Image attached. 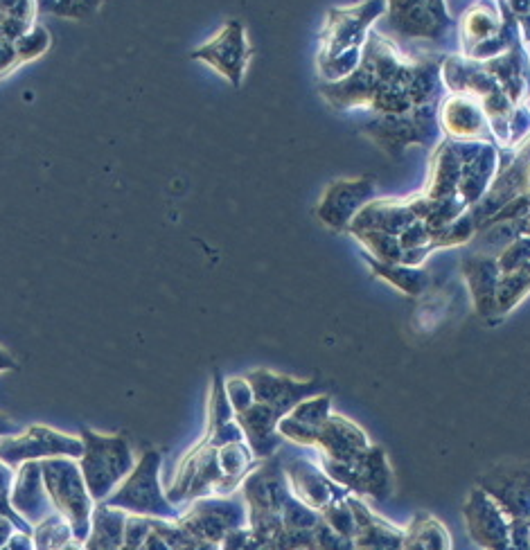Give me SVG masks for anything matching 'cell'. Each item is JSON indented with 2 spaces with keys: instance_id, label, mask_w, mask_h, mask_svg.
<instances>
[{
  "instance_id": "obj_1",
  "label": "cell",
  "mask_w": 530,
  "mask_h": 550,
  "mask_svg": "<svg viewBox=\"0 0 530 550\" xmlns=\"http://www.w3.org/2000/svg\"><path fill=\"white\" fill-rule=\"evenodd\" d=\"M384 3H366L348 10H334L328 16L321 37V55H318V70L325 82H341L352 75L359 66V48L364 46L368 25L384 10Z\"/></svg>"
},
{
  "instance_id": "obj_2",
  "label": "cell",
  "mask_w": 530,
  "mask_h": 550,
  "mask_svg": "<svg viewBox=\"0 0 530 550\" xmlns=\"http://www.w3.org/2000/svg\"><path fill=\"white\" fill-rule=\"evenodd\" d=\"M463 512L472 539L485 550H530L528 521L512 519L481 487H474Z\"/></svg>"
},
{
  "instance_id": "obj_3",
  "label": "cell",
  "mask_w": 530,
  "mask_h": 550,
  "mask_svg": "<svg viewBox=\"0 0 530 550\" xmlns=\"http://www.w3.org/2000/svg\"><path fill=\"white\" fill-rule=\"evenodd\" d=\"M82 476L91 499H106L109 492L134 467L129 442L120 436H97L93 431L82 433Z\"/></svg>"
},
{
  "instance_id": "obj_4",
  "label": "cell",
  "mask_w": 530,
  "mask_h": 550,
  "mask_svg": "<svg viewBox=\"0 0 530 550\" xmlns=\"http://www.w3.org/2000/svg\"><path fill=\"white\" fill-rule=\"evenodd\" d=\"M325 472L330 474L334 483H339L357 494L373 496L377 501H386L393 492V472L386 463L384 451L379 447H370L357 463H332L323 460Z\"/></svg>"
},
{
  "instance_id": "obj_5",
  "label": "cell",
  "mask_w": 530,
  "mask_h": 550,
  "mask_svg": "<svg viewBox=\"0 0 530 550\" xmlns=\"http://www.w3.org/2000/svg\"><path fill=\"white\" fill-rule=\"evenodd\" d=\"M436 131V118L431 106H415V109L400 115H382L370 122L366 133L384 149L388 156H400L409 143H429Z\"/></svg>"
},
{
  "instance_id": "obj_6",
  "label": "cell",
  "mask_w": 530,
  "mask_h": 550,
  "mask_svg": "<svg viewBox=\"0 0 530 550\" xmlns=\"http://www.w3.org/2000/svg\"><path fill=\"white\" fill-rule=\"evenodd\" d=\"M158 467H161V456L156 451H147L134 474L129 476V481L106 503L154 514V517H174L172 505L167 503L161 494V485H158Z\"/></svg>"
},
{
  "instance_id": "obj_7",
  "label": "cell",
  "mask_w": 530,
  "mask_h": 550,
  "mask_svg": "<svg viewBox=\"0 0 530 550\" xmlns=\"http://www.w3.org/2000/svg\"><path fill=\"white\" fill-rule=\"evenodd\" d=\"M479 487L512 519L530 521V463L494 465L479 476Z\"/></svg>"
},
{
  "instance_id": "obj_8",
  "label": "cell",
  "mask_w": 530,
  "mask_h": 550,
  "mask_svg": "<svg viewBox=\"0 0 530 550\" xmlns=\"http://www.w3.org/2000/svg\"><path fill=\"white\" fill-rule=\"evenodd\" d=\"M375 199L373 176L359 179H341L328 185L321 203H318V219L332 230H348L352 219Z\"/></svg>"
},
{
  "instance_id": "obj_9",
  "label": "cell",
  "mask_w": 530,
  "mask_h": 550,
  "mask_svg": "<svg viewBox=\"0 0 530 550\" xmlns=\"http://www.w3.org/2000/svg\"><path fill=\"white\" fill-rule=\"evenodd\" d=\"M190 57L206 61L208 66L219 70L233 86H240L244 79V70L251 59L246 28L240 21H228L215 39L208 41L199 50H194Z\"/></svg>"
},
{
  "instance_id": "obj_10",
  "label": "cell",
  "mask_w": 530,
  "mask_h": 550,
  "mask_svg": "<svg viewBox=\"0 0 530 550\" xmlns=\"http://www.w3.org/2000/svg\"><path fill=\"white\" fill-rule=\"evenodd\" d=\"M82 454V440L43 427H30L21 438L0 440V460L7 465H21L37 458H82Z\"/></svg>"
},
{
  "instance_id": "obj_11",
  "label": "cell",
  "mask_w": 530,
  "mask_h": 550,
  "mask_svg": "<svg viewBox=\"0 0 530 550\" xmlns=\"http://www.w3.org/2000/svg\"><path fill=\"white\" fill-rule=\"evenodd\" d=\"M41 472L50 496L66 512V517L73 519V523H84L88 517V505H91V494H88L84 476L79 474L73 460H46L41 465Z\"/></svg>"
},
{
  "instance_id": "obj_12",
  "label": "cell",
  "mask_w": 530,
  "mask_h": 550,
  "mask_svg": "<svg viewBox=\"0 0 530 550\" xmlns=\"http://www.w3.org/2000/svg\"><path fill=\"white\" fill-rule=\"evenodd\" d=\"M244 379L251 384L255 404L271 408L280 420L318 390V381H294L291 377L273 375L269 370H255Z\"/></svg>"
},
{
  "instance_id": "obj_13",
  "label": "cell",
  "mask_w": 530,
  "mask_h": 550,
  "mask_svg": "<svg viewBox=\"0 0 530 550\" xmlns=\"http://www.w3.org/2000/svg\"><path fill=\"white\" fill-rule=\"evenodd\" d=\"M388 7V28L402 37L438 41L452 25L443 3H391Z\"/></svg>"
},
{
  "instance_id": "obj_14",
  "label": "cell",
  "mask_w": 530,
  "mask_h": 550,
  "mask_svg": "<svg viewBox=\"0 0 530 550\" xmlns=\"http://www.w3.org/2000/svg\"><path fill=\"white\" fill-rule=\"evenodd\" d=\"M463 273L467 285L472 289L474 307L483 321L501 318L497 305V291L501 282V269L494 255H472L463 262Z\"/></svg>"
},
{
  "instance_id": "obj_15",
  "label": "cell",
  "mask_w": 530,
  "mask_h": 550,
  "mask_svg": "<svg viewBox=\"0 0 530 550\" xmlns=\"http://www.w3.org/2000/svg\"><path fill=\"white\" fill-rule=\"evenodd\" d=\"M316 445L325 451V460L332 463H357V460L370 449L366 433L355 422L341 415H330L325 427L318 436Z\"/></svg>"
},
{
  "instance_id": "obj_16",
  "label": "cell",
  "mask_w": 530,
  "mask_h": 550,
  "mask_svg": "<svg viewBox=\"0 0 530 550\" xmlns=\"http://www.w3.org/2000/svg\"><path fill=\"white\" fill-rule=\"evenodd\" d=\"M330 397H312L300 402L294 411H289L285 418L280 420L278 431L282 436L298 442V445H316L318 436L330 420Z\"/></svg>"
},
{
  "instance_id": "obj_17",
  "label": "cell",
  "mask_w": 530,
  "mask_h": 550,
  "mask_svg": "<svg viewBox=\"0 0 530 550\" xmlns=\"http://www.w3.org/2000/svg\"><path fill=\"white\" fill-rule=\"evenodd\" d=\"M413 221H418L415 212L411 210L409 203L382 199V201H370L368 206L352 219L350 233H366V230H379V233H388L400 237Z\"/></svg>"
},
{
  "instance_id": "obj_18",
  "label": "cell",
  "mask_w": 530,
  "mask_h": 550,
  "mask_svg": "<svg viewBox=\"0 0 530 550\" xmlns=\"http://www.w3.org/2000/svg\"><path fill=\"white\" fill-rule=\"evenodd\" d=\"M289 474L294 478L300 499L316 505V508H328V505L339 503L341 494H346L341 487L334 485L332 478L325 476L321 469L303 463V460H296V463L289 467Z\"/></svg>"
},
{
  "instance_id": "obj_19",
  "label": "cell",
  "mask_w": 530,
  "mask_h": 550,
  "mask_svg": "<svg viewBox=\"0 0 530 550\" xmlns=\"http://www.w3.org/2000/svg\"><path fill=\"white\" fill-rule=\"evenodd\" d=\"M494 170H497V154L490 147H483L479 156L463 165L461 179H458V192L463 194L465 206L467 203L479 201L488 192Z\"/></svg>"
},
{
  "instance_id": "obj_20",
  "label": "cell",
  "mask_w": 530,
  "mask_h": 550,
  "mask_svg": "<svg viewBox=\"0 0 530 550\" xmlns=\"http://www.w3.org/2000/svg\"><path fill=\"white\" fill-rule=\"evenodd\" d=\"M445 127L461 138H474L485 129L483 109L472 100H452L445 106Z\"/></svg>"
},
{
  "instance_id": "obj_21",
  "label": "cell",
  "mask_w": 530,
  "mask_h": 550,
  "mask_svg": "<svg viewBox=\"0 0 530 550\" xmlns=\"http://www.w3.org/2000/svg\"><path fill=\"white\" fill-rule=\"evenodd\" d=\"M402 550H449V535L443 523L420 514L404 535Z\"/></svg>"
},
{
  "instance_id": "obj_22",
  "label": "cell",
  "mask_w": 530,
  "mask_h": 550,
  "mask_svg": "<svg viewBox=\"0 0 530 550\" xmlns=\"http://www.w3.org/2000/svg\"><path fill=\"white\" fill-rule=\"evenodd\" d=\"M368 264L373 266L377 275H382L384 280L391 282L397 289H402L409 296H420L424 287L429 285V273H424L418 266H404V264H384L377 262L373 257H366Z\"/></svg>"
},
{
  "instance_id": "obj_23",
  "label": "cell",
  "mask_w": 530,
  "mask_h": 550,
  "mask_svg": "<svg viewBox=\"0 0 530 550\" xmlns=\"http://www.w3.org/2000/svg\"><path fill=\"white\" fill-rule=\"evenodd\" d=\"M364 248L370 251V257L384 264H402V246L400 239L388 233H379V230H366V233L355 235Z\"/></svg>"
},
{
  "instance_id": "obj_24",
  "label": "cell",
  "mask_w": 530,
  "mask_h": 550,
  "mask_svg": "<svg viewBox=\"0 0 530 550\" xmlns=\"http://www.w3.org/2000/svg\"><path fill=\"white\" fill-rule=\"evenodd\" d=\"M50 32L43 28V25H34V28L14 43L16 55H19L21 64H28V61L41 57L43 52L50 48Z\"/></svg>"
},
{
  "instance_id": "obj_25",
  "label": "cell",
  "mask_w": 530,
  "mask_h": 550,
  "mask_svg": "<svg viewBox=\"0 0 530 550\" xmlns=\"http://www.w3.org/2000/svg\"><path fill=\"white\" fill-rule=\"evenodd\" d=\"M497 262H499L501 275H508V273L524 269V266L530 262V237L526 235V237L515 239V242H512L506 251L499 253Z\"/></svg>"
},
{
  "instance_id": "obj_26",
  "label": "cell",
  "mask_w": 530,
  "mask_h": 550,
  "mask_svg": "<svg viewBox=\"0 0 530 550\" xmlns=\"http://www.w3.org/2000/svg\"><path fill=\"white\" fill-rule=\"evenodd\" d=\"M226 395H228V402H231L235 415L246 411V408L253 406V390H251V384L246 379H231L226 386Z\"/></svg>"
},
{
  "instance_id": "obj_27",
  "label": "cell",
  "mask_w": 530,
  "mask_h": 550,
  "mask_svg": "<svg viewBox=\"0 0 530 550\" xmlns=\"http://www.w3.org/2000/svg\"><path fill=\"white\" fill-rule=\"evenodd\" d=\"M400 239V246L402 251H413V248H422V246H429L434 244L431 242V233L429 228L424 226V221H413V224L404 230V233L397 237Z\"/></svg>"
},
{
  "instance_id": "obj_28",
  "label": "cell",
  "mask_w": 530,
  "mask_h": 550,
  "mask_svg": "<svg viewBox=\"0 0 530 550\" xmlns=\"http://www.w3.org/2000/svg\"><path fill=\"white\" fill-rule=\"evenodd\" d=\"M39 7H46V12L59 14V16H70V19H82V16L91 14L100 3H39Z\"/></svg>"
},
{
  "instance_id": "obj_29",
  "label": "cell",
  "mask_w": 530,
  "mask_h": 550,
  "mask_svg": "<svg viewBox=\"0 0 530 550\" xmlns=\"http://www.w3.org/2000/svg\"><path fill=\"white\" fill-rule=\"evenodd\" d=\"M10 483H12L10 469L0 465V512H5L7 517H12V514H10V501H7V494H10Z\"/></svg>"
},
{
  "instance_id": "obj_30",
  "label": "cell",
  "mask_w": 530,
  "mask_h": 550,
  "mask_svg": "<svg viewBox=\"0 0 530 550\" xmlns=\"http://www.w3.org/2000/svg\"><path fill=\"white\" fill-rule=\"evenodd\" d=\"M10 368H16V361L3 348H0V370H10Z\"/></svg>"
},
{
  "instance_id": "obj_31",
  "label": "cell",
  "mask_w": 530,
  "mask_h": 550,
  "mask_svg": "<svg viewBox=\"0 0 530 550\" xmlns=\"http://www.w3.org/2000/svg\"><path fill=\"white\" fill-rule=\"evenodd\" d=\"M14 431V422L7 418V415L0 413V436H7V433Z\"/></svg>"
},
{
  "instance_id": "obj_32",
  "label": "cell",
  "mask_w": 530,
  "mask_h": 550,
  "mask_svg": "<svg viewBox=\"0 0 530 550\" xmlns=\"http://www.w3.org/2000/svg\"><path fill=\"white\" fill-rule=\"evenodd\" d=\"M528 526H530V523H528Z\"/></svg>"
},
{
  "instance_id": "obj_33",
  "label": "cell",
  "mask_w": 530,
  "mask_h": 550,
  "mask_svg": "<svg viewBox=\"0 0 530 550\" xmlns=\"http://www.w3.org/2000/svg\"><path fill=\"white\" fill-rule=\"evenodd\" d=\"M528 523H530V521H528Z\"/></svg>"
}]
</instances>
